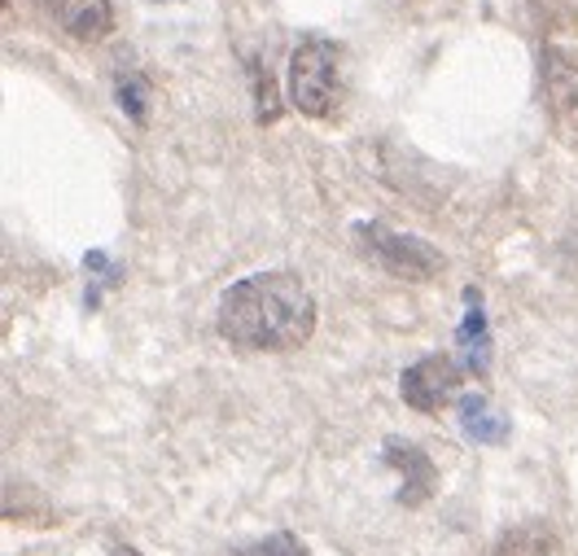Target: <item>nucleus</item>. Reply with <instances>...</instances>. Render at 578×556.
<instances>
[{"mask_svg": "<svg viewBox=\"0 0 578 556\" xmlns=\"http://www.w3.org/2000/svg\"><path fill=\"white\" fill-rule=\"evenodd\" d=\"M347 97L343 49L329 40H303L290 57V102L307 118H334Z\"/></svg>", "mask_w": 578, "mask_h": 556, "instance_id": "2", "label": "nucleus"}, {"mask_svg": "<svg viewBox=\"0 0 578 556\" xmlns=\"http://www.w3.org/2000/svg\"><path fill=\"white\" fill-rule=\"evenodd\" d=\"M158 4H167V0H158Z\"/></svg>", "mask_w": 578, "mask_h": 556, "instance_id": "14", "label": "nucleus"}, {"mask_svg": "<svg viewBox=\"0 0 578 556\" xmlns=\"http://www.w3.org/2000/svg\"><path fill=\"white\" fill-rule=\"evenodd\" d=\"M111 556H140V553H136V548H123V544H118V548H111Z\"/></svg>", "mask_w": 578, "mask_h": 556, "instance_id": "13", "label": "nucleus"}, {"mask_svg": "<svg viewBox=\"0 0 578 556\" xmlns=\"http://www.w3.org/2000/svg\"><path fill=\"white\" fill-rule=\"evenodd\" d=\"M44 9H49V18H53L71 40H80V44H97V40H106L111 27H115L111 0H44Z\"/></svg>", "mask_w": 578, "mask_h": 556, "instance_id": "6", "label": "nucleus"}, {"mask_svg": "<svg viewBox=\"0 0 578 556\" xmlns=\"http://www.w3.org/2000/svg\"><path fill=\"white\" fill-rule=\"evenodd\" d=\"M544 106L553 132L578 149V62L561 49H544Z\"/></svg>", "mask_w": 578, "mask_h": 556, "instance_id": "5", "label": "nucleus"}, {"mask_svg": "<svg viewBox=\"0 0 578 556\" xmlns=\"http://www.w3.org/2000/svg\"><path fill=\"white\" fill-rule=\"evenodd\" d=\"M464 364H456L452 355H425L417 359L412 368H403L399 377V390H403V403L412 412H425V417H439L464 386Z\"/></svg>", "mask_w": 578, "mask_h": 556, "instance_id": "4", "label": "nucleus"}, {"mask_svg": "<svg viewBox=\"0 0 578 556\" xmlns=\"http://www.w3.org/2000/svg\"><path fill=\"white\" fill-rule=\"evenodd\" d=\"M491 556H561V539L553 526H539V522H526V526H513L500 535V544L491 548Z\"/></svg>", "mask_w": 578, "mask_h": 556, "instance_id": "10", "label": "nucleus"}, {"mask_svg": "<svg viewBox=\"0 0 578 556\" xmlns=\"http://www.w3.org/2000/svg\"><path fill=\"white\" fill-rule=\"evenodd\" d=\"M386 460H390V464L399 469V478H403L399 504L417 508V504H425V500L439 491V473H434V464H430V455H425L421 447L403 443V439H386Z\"/></svg>", "mask_w": 578, "mask_h": 556, "instance_id": "7", "label": "nucleus"}, {"mask_svg": "<svg viewBox=\"0 0 578 556\" xmlns=\"http://www.w3.org/2000/svg\"><path fill=\"white\" fill-rule=\"evenodd\" d=\"M464 350V368L473 373H486V359H491V337H486V312H482V290H464V321L461 334H456Z\"/></svg>", "mask_w": 578, "mask_h": 556, "instance_id": "8", "label": "nucleus"}, {"mask_svg": "<svg viewBox=\"0 0 578 556\" xmlns=\"http://www.w3.org/2000/svg\"><path fill=\"white\" fill-rule=\"evenodd\" d=\"M118 106L127 111L132 123H145V106H149V84L140 75H118Z\"/></svg>", "mask_w": 578, "mask_h": 556, "instance_id": "11", "label": "nucleus"}, {"mask_svg": "<svg viewBox=\"0 0 578 556\" xmlns=\"http://www.w3.org/2000/svg\"><path fill=\"white\" fill-rule=\"evenodd\" d=\"M461 426L473 443L495 447L508 439V417L486 403V395H461Z\"/></svg>", "mask_w": 578, "mask_h": 556, "instance_id": "9", "label": "nucleus"}, {"mask_svg": "<svg viewBox=\"0 0 578 556\" xmlns=\"http://www.w3.org/2000/svg\"><path fill=\"white\" fill-rule=\"evenodd\" d=\"M316 329V298L294 272H254L220 298V334L237 350H298Z\"/></svg>", "mask_w": 578, "mask_h": 556, "instance_id": "1", "label": "nucleus"}, {"mask_svg": "<svg viewBox=\"0 0 578 556\" xmlns=\"http://www.w3.org/2000/svg\"><path fill=\"white\" fill-rule=\"evenodd\" d=\"M241 556H307V548H303V539H298V535L281 531V535H267V539H259L254 548H245Z\"/></svg>", "mask_w": 578, "mask_h": 556, "instance_id": "12", "label": "nucleus"}, {"mask_svg": "<svg viewBox=\"0 0 578 556\" xmlns=\"http://www.w3.org/2000/svg\"><path fill=\"white\" fill-rule=\"evenodd\" d=\"M355 241L372 267H381L386 276H399V281H434L448 267L443 250H434L430 241H421L412 232H395L386 223H355Z\"/></svg>", "mask_w": 578, "mask_h": 556, "instance_id": "3", "label": "nucleus"}]
</instances>
